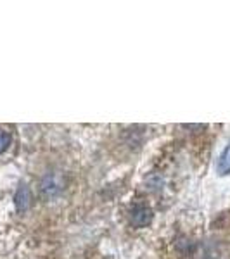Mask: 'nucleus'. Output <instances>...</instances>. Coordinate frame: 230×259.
I'll list each match as a JSON object with an SVG mask.
<instances>
[{"instance_id":"4","label":"nucleus","mask_w":230,"mask_h":259,"mask_svg":"<svg viewBox=\"0 0 230 259\" xmlns=\"http://www.w3.org/2000/svg\"><path fill=\"white\" fill-rule=\"evenodd\" d=\"M216 171H218L221 177H225V175H230V145H227L223 152L220 154L218 164H216Z\"/></svg>"},{"instance_id":"5","label":"nucleus","mask_w":230,"mask_h":259,"mask_svg":"<svg viewBox=\"0 0 230 259\" xmlns=\"http://www.w3.org/2000/svg\"><path fill=\"white\" fill-rule=\"evenodd\" d=\"M11 133L6 132V130H0V154L6 152L7 147L11 145Z\"/></svg>"},{"instance_id":"3","label":"nucleus","mask_w":230,"mask_h":259,"mask_svg":"<svg viewBox=\"0 0 230 259\" xmlns=\"http://www.w3.org/2000/svg\"><path fill=\"white\" fill-rule=\"evenodd\" d=\"M14 202H16V207H18L19 212L26 211L28 207L31 206V192L26 185H21L18 189V192H16V197H14Z\"/></svg>"},{"instance_id":"2","label":"nucleus","mask_w":230,"mask_h":259,"mask_svg":"<svg viewBox=\"0 0 230 259\" xmlns=\"http://www.w3.org/2000/svg\"><path fill=\"white\" fill-rule=\"evenodd\" d=\"M152 209L147 206H137L133 207V211L130 212V223L135 228H144L152 221Z\"/></svg>"},{"instance_id":"1","label":"nucleus","mask_w":230,"mask_h":259,"mask_svg":"<svg viewBox=\"0 0 230 259\" xmlns=\"http://www.w3.org/2000/svg\"><path fill=\"white\" fill-rule=\"evenodd\" d=\"M64 185H66V180L62 177L61 173H49L45 175V178L42 180L40 183V190H42V195L44 197H56L59 195L62 190H64Z\"/></svg>"}]
</instances>
